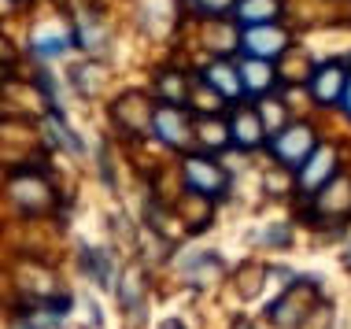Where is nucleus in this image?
Instances as JSON below:
<instances>
[{
    "mask_svg": "<svg viewBox=\"0 0 351 329\" xmlns=\"http://www.w3.org/2000/svg\"><path fill=\"white\" fill-rule=\"evenodd\" d=\"M344 82H348L344 67L340 63H326V67H318L311 74V93H315V100H322V104H337L340 93H344Z\"/></svg>",
    "mask_w": 351,
    "mask_h": 329,
    "instance_id": "4",
    "label": "nucleus"
},
{
    "mask_svg": "<svg viewBox=\"0 0 351 329\" xmlns=\"http://www.w3.org/2000/svg\"><path fill=\"white\" fill-rule=\"evenodd\" d=\"M233 4L237 0H193V8H200V12H207V15H222V12H230Z\"/></svg>",
    "mask_w": 351,
    "mask_h": 329,
    "instance_id": "13",
    "label": "nucleus"
},
{
    "mask_svg": "<svg viewBox=\"0 0 351 329\" xmlns=\"http://www.w3.org/2000/svg\"><path fill=\"white\" fill-rule=\"evenodd\" d=\"M200 137L207 141V145H218V148L230 145V130H226L222 122H204V126H200Z\"/></svg>",
    "mask_w": 351,
    "mask_h": 329,
    "instance_id": "12",
    "label": "nucleus"
},
{
    "mask_svg": "<svg viewBox=\"0 0 351 329\" xmlns=\"http://www.w3.org/2000/svg\"><path fill=\"white\" fill-rule=\"evenodd\" d=\"M237 78H241V93H252V97H259V93H267L274 86V71L263 60H244L237 67Z\"/></svg>",
    "mask_w": 351,
    "mask_h": 329,
    "instance_id": "7",
    "label": "nucleus"
},
{
    "mask_svg": "<svg viewBox=\"0 0 351 329\" xmlns=\"http://www.w3.org/2000/svg\"><path fill=\"white\" fill-rule=\"evenodd\" d=\"M163 329H185V326H182V322H167Z\"/></svg>",
    "mask_w": 351,
    "mask_h": 329,
    "instance_id": "15",
    "label": "nucleus"
},
{
    "mask_svg": "<svg viewBox=\"0 0 351 329\" xmlns=\"http://www.w3.org/2000/svg\"><path fill=\"white\" fill-rule=\"evenodd\" d=\"M233 8H237V19L244 26H270L281 12L278 0H237Z\"/></svg>",
    "mask_w": 351,
    "mask_h": 329,
    "instance_id": "9",
    "label": "nucleus"
},
{
    "mask_svg": "<svg viewBox=\"0 0 351 329\" xmlns=\"http://www.w3.org/2000/svg\"><path fill=\"white\" fill-rule=\"evenodd\" d=\"M152 130H156V137L163 141L170 148H182L189 141V130H185V115L178 108H159L152 111Z\"/></svg>",
    "mask_w": 351,
    "mask_h": 329,
    "instance_id": "5",
    "label": "nucleus"
},
{
    "mask_svg": "<svg viewBox=\"0 0 351 329\" xmlns=\"http://www.w3.org/2000/svg\"><path fill=\"white\" fill-rule=\"evenodd\" d=\"M237 329H252V326L248 322H237Z\"/></svg>",
    "mask_w": 351,
    "mask_h": 329,
    "instance_id": "16",
    "label": "nucleus"
},
{
    "mask_svg": "<svg viewBox=\"0 0 351 329\" xmlns=\"http://www.w3.org/2000/svg\"><path fill=\"white\" fill-rule=\"evenodd\" d=\"M67 45H71V34H67V30H52V34H37L34 52H37V56H60Z\"/></svg>",
    "mask_w": 351,
    "mask_h": 329,
    "instance_id": "11",
    "label": "nucleus"
},
{
    "mask_svg": "<svg viewBox=\"0 0 351 329\" xmlns=\"http://www.w3.org/2000/svg\"><path fill=\"white\" fill-rule=\"evenodd\" d=\"M348 267H351V256H348Z\"/></svg>",
    "mask_w": 351,
    "mask_h": 329,
    "instance_id": "17",
    "label": "nucleus"
},
{
    "mask_svg": "<svg viewBox=\"0 0 351 329\" xmlns=\"http://www.w3.org/2000/svg\"><path fill=\"white\" fill-rule=\"evenodd\" d=\"M329 178H333V152H329V148H315L311 159L300 167L303 189H318L322 182H329Z\"/></svg>",
    "mask_w": 351,
    "mask_h": 329,
    "instance_id": "8",
    "label": "nucleus"
},
{
    "mask_svg": "<svg viewBox=\"0 0 351 329\" xmlns=\"http://www.w3.org/2000/svg\"><path fill=\"white\" fill-rule=\"evenodd\" d=\"M204 82L218 93V100H237L241 97V78H237V71L230 63H215V67H207Z\"/></svg>",
    "mask_w": 351,
    "mask_h": 329,
    "instance_id": "10",
    "label": "nucleus"
},
{
    "mask_svg": "<svg viewBox=\"0 0 351 329\" xmlns=\"http://www.w3.org/2000/svg\"><path fill=\"white\" fill-rule=\"evenodd\" d=\"M230 141L233 145H241V148H259L263 141H267V130H263V119H259V111H237L230 126Z\"/></svg>",
    "mask_w": 351,
    "mask_h": 329,
    "instance_id": "6",
    "label": "nucleus"
},
{
    "mask_svg": "<svg viewBox=\"0 0 351 329\" xmlns=\"http://www.w3.org/2000/svg\"><path fill=\"white\" fill-rule=\"evenodd\" d=\"M241 45H244V52H248V60H263V63H270L274 56H281L285 52V45H289V37H285V30H278V26H248L241 37Z\"/></svg>",
    "mask_w": 351,
    "mask_h": 329,
    "instance_id": "3",
    "label": "nucleus"
},
{
    "mask_svg": "<svg viewBox=\"0 0 351 329\" xmlns=\"http://www.w3.org/2000/svg\"><path fill=\"white\" fill-rule=\"evenodd\" d=\"M185 185L200 196H226V174L218 171V163H211L204 156L185 159Z\"/></svg>",
    "mask_w": 351,
    "mask_h": 329,
    "instance_id": "2",
    "label": "nucleus"
},
{
    "mask_svg": "<svg viewBox=\"0 0 351 329\" xmlns=\"http://www.w3.org/2000/svg\"><path fill=\"white\" fill-rule=\"evenodd\" d=\"M340 100H344V111L351 115V78L344 82V93H340Z\"/></svg>",
    "mask_w": 351,
    "mask_h": 329,
    "instance_id": "14",
    "label": "nucleus"
},
{
    "mask_svg": "<svg viewBox=\"0 0 351 329\" xmlns=\"http://www.w3.org/2000/svg\"><path fill=\"white\" fill-rule=\"evenodd\" d=\"M315 148H318V141H315V130L311 126H289V130H281L278 137H270V152L278 156L285 167H303Z\"/></svg>",
    "mask_w": 351,
    "mask_h": 329,
    "instance_id": "1",
    "label": "nucleus"
}]
</instances>
